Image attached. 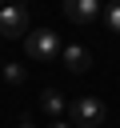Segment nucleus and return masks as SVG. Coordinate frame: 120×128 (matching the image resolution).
Segmentation results:
<instances>
[{
  "mask_svg": "<svg viewBox=\"0 0 120 128\" xmlns=\"http://www.w3.org/2000/svg\"><path fill=\"white\" fill-rule=\"evenodd\" d=\"M24 52L36 64H56L60 60V36L52 28H32V32H24Z\"/></svg>",
  "mask_w": 120,
  "mask_h": 128,
  "instance_id": "f257e3e1",
  "label": "nucleus"
},
{
  "mask_svg": "<svg viewBox=\"0 0 120 128\" xmlns=\"http://www.w3.org/2000/svg\"><path fill=\"white\" fill-rule=\"evenodd\" d=\"M24 32H28V12H24V4L16 0V4H0V36L4 40H24Z\"/></svg>",
  "mask_w": 120,
  "mask_h": 128,
  "instance_id": "f03ea898",
  "label": "nucleus"
},
{
  "mask_svg": "<svg viewBox=\"0 0 120 128\" xmlns=\"http://www.w3.org/2000/svg\"><path fill=\"white\" fill-rule=\"evenodd\" d=\"M104 100H96V96H80V100H72V120H76V128H96V124H104Z\"/></svg>",
  "mask_w": 120,
  "mask_h": 128,
  "instance_id": "7ed1b4c3",
  "label": "nucleus"
},
{
  "mask_svg": "<svg viewBox=\"0 0 120 128\" xmlns=\"http://www.w3.org/2000/svg\"><path fill=\"white\" fill-rule=\"evenodd\" d=\"M60 60H64V68L76 72V76L92 68V52H88L84 44H64V48H60Z\"/></svg>",
  "mask_w": 120,
  "mask_h": 128,
  "instance_id": "20e7f679",
  "label": "nucleus"
},
{
  "mask_svg": "<svg viewBox=\"0 0 120 128\" xmlns=\"http://www.w3.org/2000/svg\"><path fill=\"white\" fill-rule=\"evenodd\" d=\"M64 16L72 24H92L100 16V0H64Z\"/></svg>",
  "mask_w": 120,
  "mask_h": 128,
  "instance_id": "39448f33",
  "label": "nucleus"
},
{
  "mask_svg": "<svg viewBox=\"0 0 120 128\" xmlns=\"http://www.w3.org/2000/svg\"><path fill=\"white\" fill-rule=\"evenodd\" d=\"M40 108H44L48 116H64V96H60L56 88H44V92H40Z\"/></svg>",
  "mask_w": 120,
  "mask_h": 128,
  "instance_id": "423d86ee",
  "label": "nucleus"
},
{
  "mask_svg": "<svg viewBox=\"0 0 120 128\" xmlns=\"http://www.w3.org/2000/svg\"><path fill=\"white\" fill-rule=\"evenodd\" d=\"M100 12H104V24H108V32H116V36H120V0H108Z\"/></svg>",
  "mask_w": 120,
  "mask_h": 128,
  "instance_id": "0eeeda50",
  "label": "nucleus"
},
{
  "mask_svg": "<svg viewBox=\"0 0 120 128\" xmlns=\"http://www.w3.org/2000/svg\"><path fill=\"white\" fill-rule=\"evenodd\" d=\"M0 72H4V80H8L12 88L24 84V68H20V64H0Z\"/></svg>",
  "mask_w": 120,
  "mask_h": 128,
  "instance_id": "6e6552de",
  "label": "nucleus"
},
{
  "mask_svg": "<svg viewBox=\"0 0 120 128\" xmlns=\"http://www.w3.org/2000/svg\"><path fill=\"white\" fill-rule=\"evenodd\" d=\"M52 128H72V124H64V120H56V124H52Z\"/></svg>",
  "mask_w": 120,
  "mask_h": 128,
  "instance_id": "1a4fd4ad",
  "label": "nucleus"
},
{
  "mask_svg": "<svg viewBox=\"0 0 120 128\" xmlns=\"http://www.w3.org/2000/svg\"><path fill=\"white\" fill-rule=\"evenodd\" d=\"M20 128H32V124H20Z\"/></svg>",
  "mask_w": 120,
  "mask_h": 128,
  "instance_id": "9d476101",
  "label": "nucleus"
},
{
  "mask_svg": "<svg viewBox=\"0 0 120 128\" xmlns=\"http://www.w3.org/2000/svg\"><path fill=\"white\" fill-rule=\"evenodd\" d=\"M0 4H4V0H0Z\"/></svg>",
  "mask_w": 120,
  "mask_h": 128,
  "instance_id": "9b49d317",
  "label": "nucleus"
}]
</instances>
